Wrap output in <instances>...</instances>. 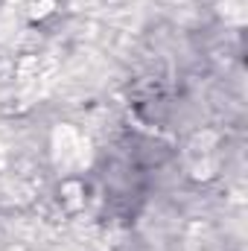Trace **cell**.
Wrapping results in <instances>:
<instances>
[{"label":"cell","mask_w":248,"mask_h":251,"mask_svg":"<svg viewBox=\"0 0 248 251\" xmlns=\"http://www.w3.org/2000/svg\"><path fill=\"white\" fill-rule=\"evenodd\" d=\"M56 155H62V164H82L85 161V152H82V140L73 128H59L56 131Z\"/></svg>","instance_id":"1"}]
</instances>
